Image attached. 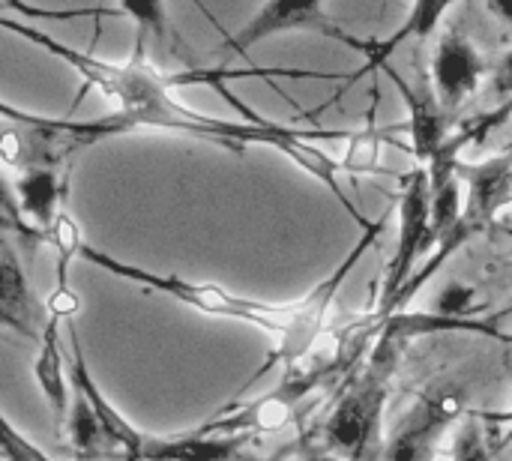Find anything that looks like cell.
<instances>
[{
    "mask_svg": "<svg viewBox=\"0 0 512 461\" xmlns=\"http://www.w3.org/2000/svg\"><path fill=\"white\" fill-rule=\"evenodd\" d=\"M3 27L18 33L21 39L39 45L42 51L54 54L57 60H63L66 66H72L87 87H96L99 93H105L111 102H117L120 117L129 123V129H165V132H177V135H189L216 147H225L231 153H240L246 147H273L282 156H288L297 168H303L306 174H312L318 183L327 186V192L345 207V213L366 228L369 219L354 207V201L348 198V192L339 183V171L342 162L336 156H330L327 150H321L318 144H312V132H300L282 123H267V120H249V123H234V120H219V117H207L198 114L192 108H186L180 99H174L171 93V78L165 81L162 75H156L144 60H141V45L135 48V57L129 63H108L99 60L87 51H78L36 27H27L21 21H12L9 15H3Z\"/></svg>",
    "mask_w": 512,
    "mask_h": 461,
    "instance_id": "1",
    "label": "cell"
},
{
    "mask_svg": "<svg viewBox=\"0 0 512 461\" xmlns=\"http://www.w3.org/2000/svg\"><path fill=\"white\" fill-rule=\"evenodd\" d=\"M384 231V219H375L369 228L360 231V240L348 249V255L339 261V267L321 279L309 294H303L300 300H291V303H267V300H255V297H246V294H234L222 285H213V282H192V279H183V276H162V273H153V270H144V267H135L129 261H120L117 255H108L90 243H84L81 249V261H87L90 267H99L123 282H132V285H141V288H150L156 294H165L201 315H210V318H225V321H240V324H252V327H261L267 333L276 336V363L282 366H294L297 360H303L315 342L327 333V318H330V309L345 285V279L354 273V267L366 258V252L378 243Z\"/></svg>",
    "mask_w": 512,
    "mask_h": 461,
    "instance_id": "2",
    "label": "cell"
},
{
    "mask_svg": "<svg viewBox=\"0 0 512 461\" xmlns=\"http://www.w3.org/2000/svg\"><path fill=\"white\" fill-rule=\"evenodd\" d=\"M405 339V330L393 318H387L384 333L369 351L366 366L342 393L339 405L324 423L327 453H336L345 461H363L372 453V447L381 438V420Z\"/></svg>",
    "mask_w": 512,
    "mask_h": 461,
    "instance_id": "3",
    "label": "cell"
},
{
    "mask_svg": "<svg viewBox=\"0 0 512 461\" xmlns=\"http://www.w3.org/2000/svg\"><path fill=\"white\" fill-rule=\"evenodd\" d=\"M3 159L15 168H30V165H48V168H63L75 153L132 132L129 123L120 117V111L99 117V120H48V117H33L21 114L15 108H3Z\"/></svg>",
    "mask_w": 512,
    "mask_h": 461,
    "instance_id": "4",
    "label": "cell"
},
{
    "mask_svg": "<svg viewBox=\"0 0 512 461\" xmlns=\"http://www.w3.org/2000/svg\"><path fill=\"white\" fill-rule=\"evenodd\" d=\"M435 249V234H432V177L426 165H417L411 174L402 177V198H399V237H396V252L387 267L384 279V294L378 315L390 318L396 309V300L414 279V267L423 255Z\"/></svg>",
    "mask_w": 512,
    "mask_h": 461,
    "instance_id": "5",
    "label": "cell"
},
{
    "mask_svg": "<svg viewBox=\"0 0 512 461\" xmlns=\"http://www.w3.org/2000/svg\"><path fill=\"white\" fill-rule=\"evenodd\" d=\"M285 30H315V33H324L327 39L348 45L357 54L369 51V42L354 39L336 18L327 15L324 0H267L237 33H231L225 39L222 48L237 57H246L255 45H261L264 39L285 33Z\"/></svg>",
    "mask_w": 512,
    "mask_h": 461,
    "instance_id": "6",
    "label": "cell"
},
{
    "mask_svg": "<svg viewBox=\"0 0 512 461\" xmlns=\"http://www.w3.org/2000/svg\"><path fill=\"white\" fill-rule=\"evenodd\" d=\"M462 399L456 393H426L396 423L384 444V461H435L447 429L459 420Z\"/></svg>",
    "mask_w": 512,
    "mask_h": 461,
    "instance_id": "7",
    "label": "cell"
},
{
    "mask_svg": "<svg viewBox=\"0 0 512 461\" xmlns=\"http://www.w3.org/2000/svg\"><path fill=\"white\" fill-rule=\"evenodd\" d=\"M483 72H486L483 54L474 48V42L465 33L450 30L438 39L432 57V81L444 111L459 108L480 87Z\"/></svg>",
    "mask_w": 512,
    "mask_h": 461,
    "instance_id": "8",
    "label": "cell"
},
{
    "mask_svg": "<svg viewBox=\"0 0 512 461\" xmlns=\"http://www.w3.org/2000/svg\"><path fill=\"white\" fill-rule=\"evenodd\" d=\"M384 72H387V78L393 81V87L399 90V96H402L405 105H408L411 150H414V156H417L420 165H429V162L444 150V144L450 141V132H447V111H444L441 99L432 96V90L411 87L393 66H387Z\"/></svg>",
    "mask_w": 512,
    "mask_h": 461,
    "instance_id": "9",
    "label": "cell"
},
{
    "mask_svg": "<svg viewBox=\"0 0 512 461\" xmlns=\"http://www.w3.org/2000/svg\"><path fill=\"white\" fill-rule=\"evenodd\" d=\"M453 3H456V0H414L408 18H405L387 39H369V51L363 54L366 66H360L357 72H351V75H348V84H354V81H360V78H366V75H372V72H384V69L390 66V57H393L399 48H405L408 42H417V45H420V42L432 39V36L438 33L441 21H444L447 9H450Z\"/></svg>",
    "mask_w": 512,
    "mask_h": 461,
    "instance_id": "10",
    "label": "cell"
},
{
    "mask_svg": "<svg viewBox=\"0 0 512 461\" xmlns=\"http://www.w3.org/2000/svg\"><path fill=\"white\" fill-rule=\"evenodd\" d=\"M0 321L21 333L24 339H42L48 321L42 315V306L36 303L24 267L12 249V243H3V261H0Z\"/></svg>",
    "mask_w": 512,
    "mask_h": 461,
    "instance_id": "11",
    "label": "cell"
},
{
    "mask_svg": "<svg viewBox=\"0 0 512 461\" xmlns=\"http://www.w3.org/2000/svg\"><path fill=\"white\" fill-rule=\"evenodd\" d=\"M33 381L48 402L51 414L57 417V426H66L69 408L75 393L69 396V381L72 372H66V357H63V342H60V321L48 315V327L39 339L36 357H33Z\"/></svg>",
    "mask_w": 512,
    "mask_h": 461,
    "instance_id": "12",
    "label": "cell"
},
{
    "mask_svg": "<svg viewBox=\"0 0 512 461\" xmlns=\"http://www.w3.org/2000/svg\"><path fill=\"white\" fill-rule=\"evenodd\" d=\"M243 438L210 435L204 429L189 435H147L135 461H231Z\"/></svg>",
    "mask_w": 512,
    "mask_h": 461,
    "instance_id": "13",
    "label": "cell"
},
{
    "mask_svg": "<svg viewBox=\"0 0 512 461\" xmlns=\"http://www.w3.org/2000/svg\"><path fill=\"white\" fill-rule=\"evenodd\" d=\"M512 117V54L504 60L498 78H495V105L489 111H480L474 120H468L456 135H450V141L444 144L441 153L462 159V150L468 147H480L489 141V135H495L507 120Z\"/></svg>",
    "mask_w": 512,
    "mask_h": 461,
    "instance_id": "14",
    "label": "cell"
},
{
    "mask_svg": "<svg viewBox=\"0 0 512 461\" xmlns=\"http://www.w3.org/2000/svg\"><path fill=\"white\" fill-rule=\"evenodd\" d=\"M75 399H72V408H69V417H66V429H69V441L72 447L78 450V456H102L111 450V441H108V432L99 420V414L93 411L90 399L75 390Z\"/></svg>",
    "mask_w": 512,
    "mask_h": 461,
    "instance_id": "15",
    "label": "cell"
},
{
    "mask_svg": "<svg viewBox=\"0 0 512 461\" xmlns=\"http://www.w3.org/2000/svg\"><path fill=\"white\" fill-rule=\"evenodd\" d=\"M51 243L57 249V288H69V264L72 258H81V249H84L81 228L69 213L57 216L51 228Z\"/></svg>",
    "mask_w": 512,
    "mask_h": 461,
    "instance_id": "16",
    "label": "cell"
},
{
    "mask_svg": "<svg viewBox=\"0 0 512 461\" xmlns=\"http://www.w3.org/2000/svg\"><path fill=\"white\" fill-rule=\"evenodd\" d=\"M117 12L138 27V36L144 30L165 33V0H117Z\"/></svg>",
    "mask_w": 512,
    "mask_h": 461,
    "instance_id": "17",
    "label": "cell"
},
{
    "mask_svg": "<svg viewBox=\"0 0 512 461\" xmlns=\"http://www.w3.org/2000/svg\"><path fill=\"white\" fill-rule=\"evenodd\" d=\"M450 461H492V450H489V444H486V435H483V426H480V423L468 420V423L459 429Z\"/></svg>",
    "mask_w": 512,
    "mask_h": 461,
    "instance_id": "18",
    "label": "cell"
},
{
    "mask_svg": "<svg viewBox=\"0 0 512 461\" xmlns=\"http://www.w3.org/2000/svg\"><path fill=\"white\" fill-rule=\"evenodd\" d=\"M474 300H477V291H474L471 285L456 282V285H450V288L438 297V312H435V315L450 318V321H474V318H468Z\"/></svg>",
    "mask_w": 512,
    "mask_h": 461,
    "instance_id": "19",
    "label": "cell"
},
{
    "mask_svg": "<svg viewBox=\"0 0 512 461\" xmlns=\"http://www.w3.org/2000/svg\"><path fill=\"white\" fill-rule=\"evenodd\" d=\"M0 432H3V444H0V450H3V459L6 461H54L48 459L30 438H24L9 420H3V426H0Z\"/></svg>",
    "mask_w": 512,
    "mask_h": 461,
    "instance_id": "20",
    "label": "cell"
},
{
    "mask_svg": "<svg viewBox=\"0 0 512 461\" xmlns=\"http://www.w3.org/2000/svg\"><path fill=\"white\" fill-rule=\"evenodd\" d=\"M489 6L495 9V15H498L501 21L512 24V0H489Z\"/></svg>",
    "mask_w": 512,
    "mask_h": 461,
    "instance_id": "21",
    "label": "cell"
},
{
    "mask_svg": "<svg viewBox=\"0 0 512 461\" xmlns=\"http://www.w3.org/2000/svg\"><path fill=\"white\" fill-rule=\"evenodd\" d=\"M303 461H345L342 456H336V453H318V456H309V459Z\"/></svg>",
    "mask_w": 512,
    "mask_h": 461,
    "instance_id": "22",
    "label": "cell"
},
{
    "mask_svg": "<svg viewBox=\"0 0 512 461\" xmlns=\"http://www.w3.org/2000/svg\"><path fill=\"white\" fill-rule=\"evenodd\" d=\"M512 399V396H510ZM507 423H510V438H512V408H510V414H507Z\"/></svg>",
    "mask_w": 512,
    "mask_h": 461,
    "instance_id": "23",
    "label": "cell"
}]
</instances>
